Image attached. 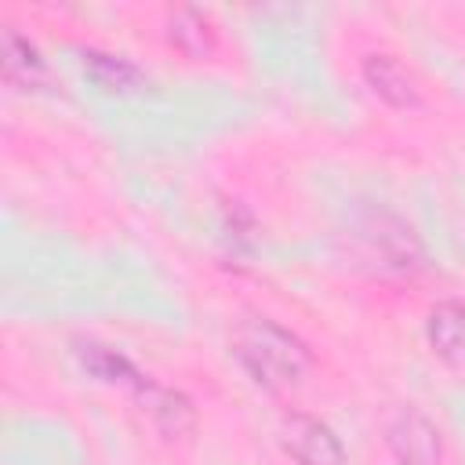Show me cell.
Instances as JSON below:
<instances>
[{
    "instance_id": "cell-5",
    "label": "cell",
    "mask_w": 465,
    "mask_h": 465,
    "mask_svg": "<svg viewBox=\"0 0 465 465\" xmlns=\"http://www.w3.org/2000/svg\"><path fill=\"white\" fill-rule=\"evenodd\" d=\"M134 396H138L142 411L153 418V425L160 429V436L182 440V436H189V432L196 429V407H193V400H189L185 392L167 389V385L145 378V381L134 389Z\"/></svg>"
},
{
    "instance_id": "cell-4",
    "label": "cell",
    "mask_w": 465,
    "mask_h": 465,
    "mask_svg": "<svg viewBox=\"0 0 465 465\" xmlns=\"http://www.w3.org/2000/svg\"><path fill=\"white\" fill-rule=\"evenodd\" d=\"M276 436H280L283 454L298 465H345V447L338 432L305 411H287L280 418Z\"/></svg>"
},
{
    "instance_id": "cell-8",
    "label": "cell",
    "mask_w": 465,
    "mask_h": 465,
    "mask_svg": "<svg viewBox=\"0 0 465 465\" xmlns=\"http://www.w3.org/2000/svg\"><path fill=\"white\" fill-rule=\"evenodd\" d=\"M0 69H4V80L15 84V87H47V62L40 54V47L22 36L15 25L4 29L0 36Z\"/></svg>"
},
{
    "instance_id": "cell-2",
    "label": "cell",
    "mask_w": 465,
    "mask_h": 465,
    "mask_svg": "<svg viewBox=\"0 0 465 465\" xmlns=\"http://www.w3.org/2000/svg\"><path fill=\"white\" fill-rule=\"evenodd\" d=\"M381 436L396 465H443L440 429L418 407H392L381 421Z\"/></svg>"
},
{
    "instance_id": "cell-7",
    "label": "cell",
    "mask_w": 465,
    "mask_h": 465,
    "mask_svg": "<svg viewBox=\"0 0 465 465\" xmlns=\"http://www.w3.org/2000/svg\"><path fill=\"white\" fill-rule=\"evenodd\" d=\"M425 338L429 349L450 363V367H465V302L450 298L429 309L425 316Z\"/></svg>"
},
{
    "instance_id": "cell-1",
    "label": "cell",
    "mask_w": 465,
    "mask_h": 465,
    "mask_svg": "<svg viewBox=\"0 0 465 465\" xmlns=\"http://www.w3.org/2000/svg\"><path fill=\"white\" fill-rule=\"evenodd\" d=\"M232 360L243 367V374L265 389V392H287V389H298L305 381V374L312 371V352L309 345L280 327L276 320L269 316H247L236 323L232 331Z\"/></svg>"
},
{
    "instance_id": "cell-9",
    "label": "cell",
    "mask_w": 465,
    "mask_h": 465,
    "mask_svg": "<svg viewBox=\"0 0 465 465\" xmlns=\"http://www.w3.org/2000/svg\"><path fill=\"white\" fill-rule=\"evenodd\" d=\"M84 76L91 84H98L105 94H138L149 87L145 73L127 54H113V51H98V47L84 51Z\"/></svg>"
},
{
    "instance_id": "cell-11",
    "label": "cell",
    "mask_w": 465,
    "mask_h": 465,
    "mask_svg": "<svg viewBox=\"0 0 465 465\" xmlns=\"http://www.w3.org/2000/svg\"><path fill=\"white\" fill-rule=\"evenodd\" d=\"M76 356H80V363H84L87 374H94V378H102V381H109V385H127L131 392L149 378V374H142L124 352H116V349H109V345H102V341H80V345H76Z\"/></svg>"
},
{
    "instance_id": "cell-6",
    "label": "cell",
    "mask_w": 465,
    "mask_h": 465,
    "mask_svg": "<svg viewBox=\"0 0 465 465\" xmlns=\"http://www.w3.org/2000/svg\"><path fill=\"white\" fill-rule=\"evenodd\" d=\"M363 80L367 87L392 109H418L421 105V87L414 73L396 58V54H367L363 58Z\"/></svg>"
},
{
    "instance_id": "cell-3",
    "label": "cell",
    "mask_w": 465,
    "mask_h": 465,
    "mask_svg": "<svg viewBox=\"0 0 465 465\" xmlns=\"http://www.w3.org/2000/svg\"><path fill=\"white\" fill-rule=\"evenodd\" d=\"M360 243L367 251V262H374L381 272H411L421 265V247L414 229L385 211L367 214V222L360 225Z\"/></svg>"
},
{
    "instance_id": "cell-10",
    "label": "cell",
    "mask_w": 465,
    "mask_h": 465,
    "mask_svg": "<svg viewBox=\"0 0 465 465\" xmlns=\"http://www.w3.org/2000/svg\"><path fill=\"white\" fill-rule=\"evenodd\" d=\"M167 44L185 58L214 54V25L200 7H174L167 15Z\"/></svg>"
}]
</instances>
